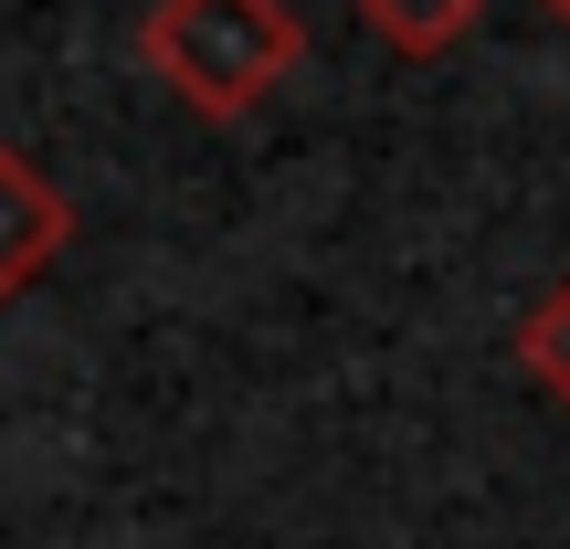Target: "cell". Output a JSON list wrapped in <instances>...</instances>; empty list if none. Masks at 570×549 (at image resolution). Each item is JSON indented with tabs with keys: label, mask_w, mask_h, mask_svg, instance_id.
<instances>
[{
	"label": "cell",
	"mask_w": 570,
	"mask_h": 549,
	"mask_svg": "<svg viewBox=\"0 0 570 549\" xmlns=\"http://www.w3.org/2000/svg\"><path fill=\"white\" fill-rule=\"evenodd\" d=\"M138 63L190 106V117H254L306 63V21L285 0H148Z\"/></svg>",
	"instance_id": "6da1fadb"
},
{
	"label": "cell",
	"mask_w": 570,
	"mask_h": 549,
	"mask_svg": "<svg viewBox=\"0 0 570 549\" xmlns=\"http://www.w3.org/2000/svg\"><path fill=\"white\" fill-rule=\"evenodd\" d=\"M75 244V202L42 180L21 148H0V296H32Z\"/></svg>",
	"instance_id": "7a4b0ae2"
},
{
	"label": "cell",
	"mask_w": 570,
	"mask_h": 549,
	"mask_svg": "<svg viewBox=\"0 0 570 549\" xmlns=\"http://www.w3.org/2000/svg\"><path fill=\"white\" fill-rule=\"evenodd\" d=\"M348 11L370 21V32L391 42V53H412V63H433V53H454V42L487 21V0H348Z\"/></svg>",
	"instance_id": "3957f363"
},
{
	"label": "cell",
	"mask_w": 570,
	"mask_h": 549,
	"mask_svg": "<svg viewBox=\"0 0 570 549\" xmlns=\"http://www.w3.org/2000/svg\"><path fill=\"white\" fill-rule=\"evenodd\" d=\"M518 370H529V381L570 412V275L529 306V317H518Z\"/></svg>",
	"instance_id": "277c9868"
},
{
	"label": "cell",
	"mask_w": 570,
	"mask_h": 549,
	"mask_svg": "<svg viewBox=\"0 0 570 549\" xmlns=\"http://www.w3.org/2000/svg\"><path fill=\"white\" fill-rule=\"evenodd\" d=\"M539 11H550V21H560V32H570V0H539Z\"/></svg>",
	"instance_id": "5b68a950"
}]
</instances>
